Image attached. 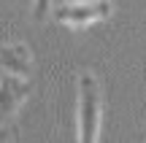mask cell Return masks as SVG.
<instances>
[{"mask_svg": "<svg viewBox=\"0 0 146 143\" xmlns=\"http://www.w3.org/2000/svg\"><path fill=\"white\" fill-rule=\"evenodd\" d=\"M103 122V86L100 78L89 70L78 73V97H76V135L78 143H98Z\"/></svg>", "mask_w": 146, "mask_h": 143, "instance_id": "6da1fadb", "label": "cell"}, {"mask_svg": "<svg viewBox=\"0 0 146 143\" xmlns=\"http://www.w3.org/2000/svg\"><path fill=\"white\" fill-rule=\"evenodd\" d=\"M30 92H33L30 78H14V76L0 73V143H8L16 135L19 113Z\"/></svg>", "mask_w": 146, "mask_h": 143, "instance_id": "7a4b0ae2", "label": "cell"}, {"mask_svg": "<svg viewBox=\"0 0 146 143\" xmlns=\"http://www.w3.org/2000/svg\"><path fill=\"white\" fill-rule=\"evenodd\" d=\"M111 11H114V3L111 0H68V3L52 5L49 14L60 24H68L73 30H84V27L95 24V22L108 19Z\"/></svg>", "mask_w": 146, "mask_h": 143, "instance_id": "3957f363", "label": "cell"}, {"mask_svg": "<svg viewBox=\"0 0 146 143\" xmlns=\"http://www.w3.org/2000/svg\"><path fill=\"white\" fill-rule=\"evenodd\" d=\"M0 73L14 78H30L33 73V54L22 41L0 43Z\"/></svg>", "mask_w": 146, "mask_h": 143, "instance_id": "277c9868", "label": "cell"}, {"mask_svg": "<svg viewBox=\"0 0 146 143\" xmlns=\"http://www.w3.org/2000/svg\"><path fill=\"white\" fill-rule=\"evenodd\" d=\"M52 11V0H33V16L35 22H43Z\"/></svg>", "mask_w": 146, "mask_h": 143, "instance_id": "5b68a950", "label": "cell"}]
</instances>
